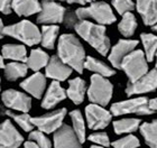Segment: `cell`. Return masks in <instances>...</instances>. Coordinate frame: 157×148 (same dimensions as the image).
I'll use <instances>...</instances> for the list:
<instances>
[{
    "label": "cell",
    "mask_w": 157,
    "mask_h": 148,
    "mask_svg": "<svg viewBox=\"0 0 157 148\" xmlns=\"http://www.w3.org/2000/svg\"><path fill=\"white\" fill-rule=\"evenodd\" d=\"M57 55L73 71L82 73L84 70L85 49L78 37L73 34H63L57 42Z\"/></svg>",
    "instance_id": "obj_1"
},
{
    "label": "cell",
    "mask_w": 157,
    "mask_h": 148,
    "mask_svg": "<svg viewBox=\"0 0 157 148\" xmlns=\"http://www.w3.org/2000/svg\"><path fill=\"white\" fill-rule=\"evenodd\" d=\"M74 29L78 36L93 47L99 54L105 56L110 52L111 43L107 35L105 25L92 23L88 19H81L76 23Z\"/></svg>",
    "instance_id": "obj_2"
},
{
    "label": "cell",
    "mask_w": 157,
    "mask_h": 148,
    "mask_svg": "<svg viewBox=\"0 0 157 148\" xmlns=\"http://www.w3.org/2000/svg\"><path fill=\"white\" fill-rule=\"evenodd\" d=\"M5 36L13 37L15 40H19L26 46H35L40 44L42 34L38 27L29 20H20L18 23L5 26L3 29Z\"/></svg>",
    "instance_id": "obj_3"
},
{
    "label": "cell",
    "mask_w": 157,
    "mask_h": 148,
    "mask_svg": "<svg viewBox=\"0 0 157 148\" xmlns=\"http://www.w3.org/2000/svg\"><path fill=\"white\" fill-rule=\"evenodd\" d=\"M78 18L81 19H92L100 25H111L117 20L111 6L105 1L90 2L88 6L81 7L75 10Z\"/></svg>",
    "instance_id": "obj_4"
},
{
    "label": "cell",
    "mask_w": 157,
    "mask_h": 148,
    "mask_svg": "<svg viewBox=\"0 0 157 148\" xmlns=\"http://www.w3.org/2000/svg\"><path fill=\"white\" fill-rule=\"evenodd\" d=\"M88 98L91 103L105 105L109 104L113 94V85L105 76L93 74L90 79V85L88 88Z\"/></svg>",
    "instance_id": "obj_5"
},
{
    "label": "cell",
    "mask_w": 157,
    "mask_h": 148,
    "mask_svg": "<svg viewBox=\"0 0 157 148\" xmlns=\"http://www.w3.org/2000/svg\"><path fill=\"white\" fill-rule=\"evenodd\" d=\"M127 75L129 82H136L148 72V61L144 51L134 49L124 59L120 67Z\"/></svg>",
    "instance_id": "obj_6"
},
{
    "label": "cell",
    "mask_w": 157,
    "mask_h": 148,
    "mask_svg": "<svg viewBox=\"0 0 157 148\" xmlns=\"http://www.w3.org/2000/svg\"><path fill=\"white\" fill-rule=\"evenodd\" d=\"M110 112L112 116H124V115H138V116H151L153 111L149 107V100L145 97L128 99L124 101L116 102L111 105Z\"/></svg>",
    "instance_id": "obj_7"
},
{
    "label": "cell",
    "mask_w": 157,
    "mask_h": 148,
    "mask_svg": "<svg viewBox=\"0 0 157 148\" xmlns=\"http://www.w3.org/2000/svg\"><path fill=\"white\" fill-rule=\"evenodd\" d=\"M65 15V7L59 2L43 0L42 9L37 15V23L42 25H57L64 21Z\"/></svg>",
    "instance_id": "obj_8"
},
{
    "label": "cell",
    "mask_w": 157,
    "mask_h": 148,
    "mask_svg": "<svg viewBox=\"0 0 157 148\" xmlns=\"http://www.w3.org/2000/svg\"><path fill=\"white\" fill-rule=\"evenodd\" d=\"M85 119L90 129L101 130L108 127V125L111 122L112 113L105 110L102 105L91 103L85 107Z\"/></svg>",
    "instance_id": "obj_9"
},
{
    "label": "cell",
    "mask_w": 157,
    "mask_h": 148,
    "mask_svg": "<svg viewBox=\"0 0 157 148\" xmlns=\"http://www.w3.org/2000/svg\"><path fill=\"white\" fill-rule=\"evenodd\" d=\"M65 116L66 109L62 108L39 117H34L32 118V121L34 126L38 128V130L45 134H52V132H55L63 125Z\"/></svg>",
    "instance_id": "obj_10"
},
{
    "label": "cell",
    "mask_w": 157,
    "mask_h": 148,
    "mask_svg": "<svg viewBox=\"0 0 157 148\" xmlns=\"http://www.w3.org/2000/svg\"><path fill=\"white\" fill-rule=\"evenodd\" d=\"M1 101L9 110L28 112L32 109V98L28 93L8 89L1 93Z\"/></svg>",
    "instance_id": "obj_11"
},
{
    "label": "cell",
    "mask_w": 157,
    "mask_h": 148,
    "mask_svg": "<svg viewBox=\"0 0 157 148\" xmlns=\"http://www.w3.org/2000/svg\"><path fill=\"white\" fill-rule=\"evenodd\" d=\"M157 89V69L155 67L136 82H130L126 88V94L128 97L140 96L144 93L153 92Z\"/></svg>",
    "instance_id": "obj_12"
},
{
    "label": "cell",
    "mask_w": 157,
    "mask_h": 148,
    "mask_svg": "<svg viewBox=\"0 0 157 148\" xmlns=\"http://www.w3.org/2000/svg\"><path fill=\"white\" fill-rule=\"evenodd\" d=\"M24 137L9 119L0 123V148H19Z\"/></svg>",
    "instance_id": "obj_13"
},
{
    "label": "cell",
    "mask_w": 157,
    "mask_h": 148,
    "mask_svg": "<svg viewBox=\"0 0 157 148\" xmlns=\"http://www.w3.org/2000/svg\"><path fill=\"white\" fill-rule=\"evenodd\" d=\"M54 148H82V142L71 126L63 123L54 132Z\"/></svg>",
    "instance_id": "obj_14"
},
{
    "label": "cell",
    "mask_w": 157,
    "mask_h": 148,
    "mask_svg": "<svg viewBox=\"0 0 157 148\" xmlns=\"http://www.w3.org/2000/svg\"><path fill=\"white\" fill-rule=\"evenodd\" d=\"M137 45V40H130V38H124V40H118V43L115 46H112V48H110L108 55L109 62L111 63V65L115 69H120L124 59L129 53L136 49Z\"/></svg>",
    "instance_id": "obj_15"
},
{
    "label": "cell",
    "mask_w": 157,
    "mask_h": 148,
    "mask_svg": "<svg viewBox=\"0 0 157 148\" xmlns=\"http://www.w3.org/2000/svg\"><path fill=\"white\" fill-rule=\"evenodd\" d=\"M72 72V67L63 62L59 57V55H53L45 67L46 78H49L53 81H59V82L67 80L71 76Z\"/></svg>",
    "instance_id": "obj_16"
},
{
    "label": "cell",
    "mask_w": 157,
    "mask_h": 148,
    "mask_svg": "<svg viewBox=\"0 0 157 148\" xmlns=\"http://www.w3.org/2000/svg\"><path fill=\"white\" fill-rule=\"evenodd\" d=\"M20 88L35 99H42L46 91V75L36 72L20 82Z\"/></svg>",
    "instance_id": "obj_17"
},
{
    "label": "cell",
    "mask_w": 157,
    "mask_h": 148,
    "mask_svg": "<svg viewBox=\"0 0 157 148\" xmlns=\"http://www.w3.org/2000/svg\"><path fill=\"white\" fill-rule=\"evenodd\" d=\"M67 97L66 90H64L59 81H53L47 90L45 91L42 100V108L44 109H52L59 104V102L65 100Z\"/></svg>",
    "instance_id": "obj_18"
},
{
    "label": "cell",
    "mask_w": 157,
    "mask_h": 148,
    "mask_svg": "<svg viewBox=\"0 0 157 148\" xmlns=\"http://www.w3.org/2000/svg\"><path fill=\"white\" fill-rule=\"evenodd\" d=\"M136 9L146 26H154L157 23V0H137Z\"/></svg>",
    "instance_id": "obj_19"
},
{
    "label": "cell",
    "mask_w": 157,
    "mask_h": 148,
    "mask_svg": "<svg viewBox=\"0 0 157 148\" xmlns=\"http://www.w3.org/2000/svg\"><path fill=\"white\" fill-rule=\"evenodd\" d=\"M86 91L88 89L84 80L81 78H74L69 81V88L66 90V94L74 104H81L84 101Z\"/></svg>",
    "instance_id": "obj_20"
},
{
    "label": "cell",
    "mask_w": 157,
    "mask_h": 148,
    "mask_svg": "<svg viewBox=\"0 0 157 148\" xmlns=\"http://www.w3.org/2000/svg\"><path fill=\"white\" fill-rule=\"evenodd\" d=\"M42 9V2L39 0H13V10L19 17L33 16Z\"/></svg>",
    "instance_id": "obj_21"
},
{
    "label": "cell",
    "mask_w": 157,
    "mask_h": 148,
    "mask_svg": "<svg viewBox=\"0 0 157 148\" xmlns=\"http://www.w3.org/2000/svg\"><path fill=\"white\" fill-rule=\"evenodd\" d=\"M49 55L42 48H34L30 51L29 55L27 56L26 64L28 69L34 72H39L42 69L46 67L49 62Z\"/></svg>",
    "instance_id": "obj_22"
},
{
    "label": "cell",
    "mask_w": 157,
    "mask_h": 148,
    "mask_svg": "<svg viewBox=\"0 0 157 148\" xmlns=\"http://www.w3.org/2000/svg\"><path fill=\"white\" fill-rule=\"evenodd\" d=\"M3 59L16 62H25L27 59V49L24 44H5L1 49Z\"/></svg>",
    "instance_id": "obj_23"
},
{
    "label": "cell",
    "mask_w": 157,
    "mask_h": 148,
    "mask_svg": "<svg viewBox=\"0 0 157 148\" xmlns=\"http://www.w3.org/2000/svg\"><path fill=\"white\" fill-rule=\"evenodd\" d=\"M27 72H28V66L25 62L11 61L7 63L3 69L5 78L10 82H15L21 78H25L27 75Z\"/></svg>",
    "instance_id": "obj_24"
},
{
    "label": "cell",
    "mask_w": 157,
    "mask_h": 148,
    "mask_svg": "<svg viewBox=\"0 0 157 148\" xmlns=\"http://www.w3.org/2000/svg\"><path fill=\"white\" fill-rule=\"evenodd\" d=\"M84 69L91 71L94 74H99V75L105 76V78H109V76H112L116 74V71L112 69L111 66H109L105 62H102L98 59H94L92 56H86Z\"/></svg>",
    "instance_id": "obj_25"
},
{
    "label": "cell",
    "mask_w": 157,
    "mask_h": 148,
    "mask_svg": "<svg viewBox=\"0 0 157 148\" xmlns=\"http://www.w3.org/2000/svg\"><path fill=\"white\" fill-rule=\"evenodd\" d=\"M59 27L57 25H43L40 34H42V40L40 44L43 47L47 49H53L55 47V44L59 38Z\"/></svg>",
    "instance_id": "obj_26"
},
{
    "label": "cell",
    "mask_w": 157,
    "mask_h": 148,
    "mask_svg": "<svg viewBox=\"0 0 157 148\" xmlns=\"http://www.w3.org/2000/svg\"><path fill=\"white\" fill-rule=\"evenodd\" d=\"M137 19L136 16L131 13H126L122 15L120 23L118 24V30L124 37H131L137 29Z\"/></svg>",
    "instance_id": "obj_27"
},
{
    "label": "cell",
    "mask_w": 157,
    "mask_h": 148,
    "mask_svg": "<svg viewBox=\"0 0 157 148\" xmlns=\"http://www.w3.org/2000/svg\"><path fill=\"white\" fill-rule=\"evenodd\" d=\"M140 128V120L136 118L119 119L113 122V129L118 135L121 134H131Z\"/></svg>",
    "instance_id": "obj_28"
},
{
    "label": "cell",
    "mask_w": 157,
    "mask_h": 148,
    "mask_svg": "<svg viewBox=\"0 0 157 148\" xmlns=\"http://www.w3.org/2000/svg\"><path fill=\"white\" fill-rule=\"evenodd\" d=\"M140 40L144 46V53L148 62H151L155 59L157 53V35L154 34L143 33L140 35Z\"/></svg>",
    "instance_id": "obj_29"
},
{
    "label": "cell",
    "mask_w": 157,
    "mask_h": 148,
    "mask_svg": "<svg viewBox=\"0 0 157 148\" xmlns=\"http://www.w3.org/2000/svg\"><path fill=\"white\" fill-rule=\"evenodd\" d=\"M140 132L151 148H157V120L140 125Z\"/></svg>",
    "instance_id": "obj_30"
},
{
    "label": "cell",
    "mask_w": 157,
    "mask_h": 148,
    "mask_svg": "<svg viewBox=\"0 0 157 148\" xmlns=\"http://www.w3.org/2000/svg\"><path fill=\"white\" fill-rule=\"evenodd\" d=\"M5 113H6V116H8L9 118L13 119V121L16 122L17 125L19 126L24 131L30 132V131H33V129L35 128V126H34L33 121H32V117L28 115V112L16 113V112L11 111V110H7V111H5Z\"/></svg>",
    "instance_id": "obj_31"
},
{
    "label": "cell",
    "mask_w": 157,
    "mask_h": 148,
    "mask_svg": "<svg viewBox=\"0 0 157 148\" xmlns=\"http://www.w3.org/2000/svg\"><path fill=\"white\" fill-rule=\"evenodd\" d=\"M70 118L72 121V128L80 138L81 142H85V121L80 110H73L70 112Z\"/></svg>",
    "instance_id": "obj_32"
},
{
    "label": "cell",
    "mask_w": 157,
    "mask_h": 148,
    "mask_svg": "<svg viewBox=\"0 0 157 148\" xmlns=\"http://www.w3.org/2000/svg\"><path fill=\"white\" fill-rule=\"evenodd\" d=\"M111 145L113 148H138L140 146V142L137 137L129 134L128 136H124L122 138L113 142Z\"/></svg>",
    "instance_id": "obj_33"
},
{
    "label": "cell",
    "mask_w": 157,
    "mask_h": 148,
    "mask_svg": "<svg viewBox=\"0 0 157 148\" xmlns=\"http://www.w3.org/2000/svg\"><path fill=\"white\" fill-rule=\"evenodd\" d=\"M28 138H29V140H33L34 142H36L40 148H52V142H51L49 138L46 136L45 132L40 131V130L30 131Z\"/></svg>",
    "instance_id": "obj_34"
},
{
    "label": "cell",
    "mask_w": 157,
    "mask_h": 148,
    "mask_svg": "<svg viewBox=\"0 0 157 148\" xmlns=\"http://www.w3.org/2000/svg\"><path fill=\"white\" fill-rule=\"evenodd\" d=\"M112 7L115 8L119 15H124L126 13H130L136 7L132 0H111Z\"/></svg>",
    "instance_id": "obj_35"
},
{
    "label": "cell",
    "mask_w": 157,
    "mask_h": 148,
    "mask_svg": "<svg viewBox=\"0 0 157 148\" xmlns=\"http://www.w3.org/2000/svg\"><path fill=\"white\" fill-rule=\"evenodd\" d=\"M89 140L92 142H94L97 145H100V146H103V147H108L110 146V139H109V136L105 134V132H101V131H98V132H94V134H91V135L89 136Z\"/></svg>",
    "instance_id": "obj_36"
},
{
    "label": "cell",
    "mask_w": 157,
    "mask_h": 148,
    "mask_svg": "<svg viewBox=\"0 0 157 148\" xmlns=\"http://www.w3.org/2000/svg\"><path fill=\"white\" fill-rule=\"evenodd\" d=\"M78 18L76 16L75 13H66L65 18H64V25H65L67 28H74V26L76 25V23L78 21Z\"/></svg>",
    "instance_id": "obj_37"
},
{
    "label": "cell",
    "mask_w": 157,
    "mask_h": 148,
    "mask_svg": "<svg viewBox=\"0 0 157 148\" xmlns=\"http://www.w3.org/2000/svg\"><path fill=\"white\" fill-rule=\"evenodd\" d=\"M13 0H0V13L2 15H10L13 10Z\"/></svg>",
    "instance_id": "obj_38"
},
{
    "label": "cell",
    "mask_w": 157,
    "mask_h": 148,
    "mask_svg": "<svg viewBox=\"0 0 157 148\" xmlns=\"http://www.w3.org/2000/svg\"><path fill=\"white\" fill-rule=\"evenodd\" d=\"M91 1L92 0H66V2L70 3V5L75 3V5H81V6H85V5L90 3Z\"/></svg>",
    "instance_id": "obj_39"
},
{
    "label": "cell",
    "mask_w": 157,
    "mask_h": 148,
    "mask_svg": "<svg viewBox=\"0 0 157 148\" xmlns=\"http://www.w3.org/2000/svg\"><path fill=\"white\" fill-rule=\"evenodd\" d=\"M24 148H40L36 142H34L33 140H29V142H26L24 144Z\"/></svg>",
    "instance_id": "obj_40"
},
{
    "label": "cell",
    "mask_w": 157,
    "mask_h": 148,
    "mask_svg": "<svg viewBox=\"0 0 157 148\" xmlns=\"http://www.w3.org/2000/svg\"><path fill=\"white\" fill-rule=\"evenodd\" d=\"M149 107H151V109L153 111H157V98L149 100Z\"/></svg>",
    "instance_id": "obj_41"
},
{
    "label": "cell",
    "mask_w": 157,
    "mask_h": 148,
    "mask_svg": "<svg viewBox=\"0 0 157 148\" xmlns=\"http://www.w3.org/2000/svg\"><path fill=\"white\" fill-rule=\"evenodd\" d=\"M3 29H5V25H3V23H2V19H1V17H0V40H2L3 37H5Z\"/></svg>",
    "instance_id": "obj_42"
},
{
    "label": "cell",
    "mask_w": 157,
    "mask_h": 148,
    "mask_svg": "<svg viewBox=\"0 0 157 148\" xmlns=\"http://www.w3.org/2000/svg\"><path fill=\"white\" fill-rule=\"evenodd\" d=\"M5 59H3V56H2V54L0 53V70L1 69H5Z\"/></svg>",
    "instance_id": "obj_43"
},
{
    "label": "cell",
    "mask_w": 157,
    "mask_h": 148,
    "mask_svg": "<svg viewBox=\"0 0 157 148\" xmlns=\"http://www.w3.org/2000/svg\"><path fill=\"white\" fill-rule=\"evenodd\" d=\"M90 148H105V147H103V146H100V145H93V146H91Z\"/></svg>",
    "instance_id": "obj_44"
},
{
    "label": "cell",
    "mask_w": 157,
    "mask_h": 148,
    "mask_svg": "<svg viewBox=\"0 0 157 148\" xmlns=\"http://www.w3.org/2000/svg\"><path fill=\"white\" fill-rule=\"evenodd\" d=\"M153 30H154V32H156V33H157V23L155 24L154 26H153Z\"/></svg>",
    "instance_id": "obj_45"
},
{
    "label": "cell",
    "mask_w": 157,
    "mask_h": 148,
    "mask_svg": "<svg viewBox=\"0 0 157 148\" xmlns=\"http://www.w3.org/2000/svg\"><path fill=\"white\" fill-rule=\"evenodd\" d=\"M155 59H156V61H155V62H156V64H155V66H156V69H157V53H156V55H155Z\"/></svg>",
    "instance_id": "obj_46"
},
{
    "label": "cell",
    "mask_w": 157,
    "mask_h": 148,
    "mask_svg": "<svg viewBox=\"0 0 157 148\" xmlns=\"http://www.w3.org/2000/svg\"><path fill=\"white\" fill-rule=\"evenodd\" d=\"M48 1H56V2L59 1H59H64V0H48Z\"/></svg>",
    "instance_id": "obj_47"
},
{
    "label": "cell",
    "mask_w": 157,
    "mask_h": 148,
    "mask_svg": "<svg viewBox=\"0 0 157 148\" xmlns=\"http://www.w3.org/2000/svg\"><path fill=\"white\" fill-rule=\"evenodd\" d=\"M0 91H1V78H0Z\"/></svg>",
    "instance_id": "obj_48"
},
{
    "label": "cell",
    "mask_w": 157,
    "mask_h": 148,
    "mask_svg": "<svg viewBox=\"0 0 157 148\" xmlns=\"http://www.w3.org/2000/svg\"><path fill=\"white\" fill-rule=\"evenodd\" d=\"M93 1H97V0H93Z\"/></svg>",
    "instance_id": "obj_49"
}]
</instances>
